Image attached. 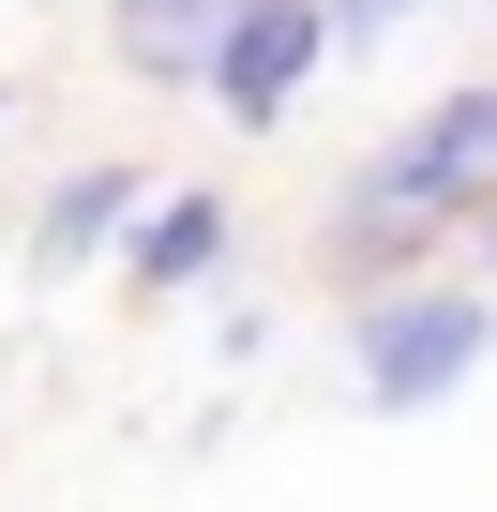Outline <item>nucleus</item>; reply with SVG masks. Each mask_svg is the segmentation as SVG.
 Listing matches in <instances>:
<instances>
[{
	"label": "nucleus",
	"mask_w": 497,
	"mask_h": 512,
	"mask_svg": "<svg viewBox=\"0 0 497 512\" xmlns=\"http://www.w3.org/2000/svg\"><path fill=\"white\" fill-rule=\"evenodd\" d=\"M482 181H497V76H482V91H452L422 136H392V151L347 181V211H332V272H392V256H407V226L467 211Z\"/></svg>",
	"instance_id": "obj_1"
},
{
	"label": "nucleus",
	"mask_w": 497,
	"mask_h": 512,
	"mask_svg": "<svg viewBox=\"0 0 497 512\" xmlns=\"http://www.w3.org/2000/svg\"><path fill=\"white\" fill-rule=\"evenodd\" d=\"M467 362H482V287H392V302H362V407H437V392H467Z\"/></svg>",
	"instance_id": "obj_2"
},
{
	"label": "nucleus",
	"mask_w": 497,
	"mask_h": 512,
	"mask_svg": "<svg viewBox=\"0 0 497 512\" xmlns=\"http://www.w3.org/2000/svg\"><path fill=\"white\" fill-rule=\"evenodd\" d=\"M317 61H332V0H241L226 46H211V106H226L241 136H272V121L302 106Z\"/></svg>",
	"instance_id": "obj_3"
},
{
	"label": "nucleus",
	"mask_w": 497,
	"mask_h": 512,
	"mask_svg": "<svg viewBox=\"0 0 497 512\" xmlns=\"http://www.w3.org/2000/svg\"><path fill=\"white\" fill-rule=\"evenodd\" d=\"M136 211H151V181H136V166H76V181L31 211V256H46V272H76V256H106Z\"/></svg>",
	"instance_id": "obj_4"
},
{
	"label": "nucleus",
	"mask_w": 497,
	"mask_h": 512,
	"mask_svg": "<svg viewBox=\"0 0 497 512\" xmlns=\"http://www.w3.org/2000/svg\"><path fill=\"white\" fill-rule=\"evenodd\" d=\"M226 16H241V0H106L121 61H136V76H196V91H211V46H226Z\"/></svg>",
	"instance_id": "obj_5"
},
{
	"label": "nucleus",
	"mask_w": 497,
	"mask_h": 512,
	"mask_svg": "<svg viewBox=\"0 0 497 512\" xmlns=\"http://www.w3.org/2000/svg\"><path fill=\"white\" fill-rule=\"evenodd\" d=\"M226 272V196H151L136 211V287H196Z\"/></svg>",
	"instance_id": "obj_6"
},
{
	"label": "nucleus",
	"mask_w": 497,
	"mask_h": 512,
	"mask_svg": "<svg viewBox=\"0 0 497 512\" xmlns=\"http://www.w3.org/2000/svg\"><path fill=\"white\" fill-rule=\"evenodd\" d=\"M422 0H332V46H362V31H407Z\"/></svg>",
	"instance_id": "obj_7"
},
{
	"label": "nucleus",
	"mask_w": 497,
	"mask_h": 512,
	"mask_svg": "<svg viewBox=\"0 0 497 512\" xmlns=\"http://www.w3.org/2000/svg\"><path fill=\"white\" fill-rule=\"evenodd\" d=\"M482 256H497V241H482Z\"/></svg>",
	"instance_id": "obj_8"
}]
</instances>
